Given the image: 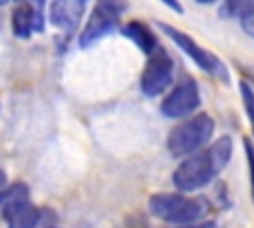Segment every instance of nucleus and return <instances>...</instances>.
Segmentation results:
<instances>
[{
    "instance_id": "1",
    "label": "nucleus",
    "mask_w": 254,
    "mask_h": 228,
    "mask_svg": "<svg viewBox=\"0 0 254 228\" xmlns=\"http://www.w3.org/2000/svg\"><path fill=\"white\" fill-rule=\"evenodd\" d=\"M234 151V143L230 135H220L202 151L183 159L175 172L173 184L183 194H194L196 190L210 184L230 163Z\"/></svg>"
},
{
    "instance_id": "2",
    "label": "nucleus",
    "mask_w": 254,
    "mask_h": 228,
    "mask_svg": "<svg viewBox=\"0 0 254 228\" xmlns=\"http://www.w3.org/2000/svg\"><path fill=\"white\" fill-rule=\"evenodd\" d=\"M149 212L169 224L185 226L206 220L210 202L204 196L183 194V192H157L149 198Z\"/></svg>"
},
{
    "instance_id": "3",
    "label": "nucleus",
    "mask_w": 254,
    "mask_h": 228,
    "mask_svg": "<svg viewBox=\"0 0 254 228\" xmlns=\"http://www.w3.org/2000/svg\"><path fill=\"white\" fill-rule=\"evenodd\" d=\"M214 135V119L200 111L187 119H183L179 125H175L167 135V151L175 159H187L198 151H202Z\"/></svg>"
},
{
    "instance_id": "4",
    "label": "nucleus",
    "mask_w": 254,
    "mask_h": 228,
    "mask_svg": "<svg viewBox=\"0 0 254 228\" xmlns=\"http://www.w3.org/2000/svg\"><path fill=\"white\" fill-rule=\"evenodd\" d=\"M0 208L8 228H36L42 220V212L30 200L28 184L24 182L8 184Z\"/></svg>"
},
{
    "instance_id": "5",
    "label": "nucleus",
    "mask_w": 254,
    "mask_h": 228,
    "mask_svg": "<svg viewBox=\"0 0 254 228\" xmlns=\"http://www.w3.org/2000/svg\"><path fill=\"white\" fill-rule=\"evenodd\" d=\"M127 8V4L121 2H97L93 4L83 30L79 32L77 44L79 48L87 50L93 44H97L99 40H103L105 36L113 34L115 30L121 28V12Z\"/></svg>"
},
{
    "instance_id": "6",
    "label": "nucleus",
    "mask_w": 254,
    "mask_h": 228,
    "mask_svg": "<svg viewBox=\"0 0 254 228\" xmlns=\"http://www.w3.org/2000/svg\"><path fill=\"white\" fill-rule=\"evenodd\" d=\"M157 26H159V28L165 32V36H167L175 46H179V50H183L202 71H206V73H210V75H214V77H218V79H222V81H228V69H226L224 61H222L218 56H214L212 52H208L206 48H202V46H200L198 42H194L187 32L175 28L173 24L157 22Z\"/></svg>"
},
{
    "instance_id": "7",
    "label": "nucleus",
    "mask_w": 254,
    "mask_h": 228,
    "mask_svg": "<svg viewBox=\"0 0 254 228\" xmlns=\"http://www.w3.org/2000/svg\"><path fill=\"white\" fill-rule=\"evenodd\" d=\"M173 71H175V61L171 54L163 46H159L151 56H147L145 67L141 71L139 87L143 95L147 97L161 95L173 83Z\"/></svg>"
},
{
    "instance_id": "8",
    "label": "nucleus",
    "mask_w": 254,
    "mask_h": 228,
    "mask_svg": "<svg viewBox=\"0 0 254 228\" xmlns=\"http://www.w3.org/2000/svg\"><path fill=\"white\" fill-rule=\"evenodd\" d=\"M200 107V89L192 77L181 79L161 101V113L169 119H187Z\"/></svg>"
},
{
    "instance_id": "9",
    "label": "nucleus",
    "mask_w": 254,
    "mask_h": 228,
    "mask_svg": "<svg viewBox=\"0 0 254 228\" xmlns=\"http://www.w3.org/2000/svg\"><path fill=\"white\" fill-rule=\"evenodd\" d=\"M12 34L20 40H28L32 34H42L46 26L42 2H18L12 6L10 16Z\"/></svg>"
},
{
    "instance_id": "10",
    "label": "nucleus",
    "mask_w": 254,
    "mask_h": 228,
    "mask_svg": "<svg viewBox=\"0 0 254 228\" xmlns=\"http://www.w3.org/2000/svg\"><path fill=\"white\" fill-rule=\"evenodd\" d=\"M85 10L87 4L81 0H56L48 4V20L54 28L62 30L64 34H71L81 24Z\"/></svg>"
},
{
    "instance_id": "11",
    "label": "nucleus",
    "mask_w": 254,
    "mask_h": 228,
    "mask_svg": "<svg viewBox=\"0 0 254 228\" xmlns=\"http://www.w3.org/2000/svg\"><path fill=\"white\" fill-rule=\"evenodd\" d=\"M121 34H123L127 40H131L145 56H151V54L161 46V44L157 42V36L153 34V30H151L147 24L139 22V20H131V22L123 24V26H121Z\"/></svg>"
},
{
    "instance_id": "12",
    "label": "nucleus",
    "mask_w": 254,
    "mask_h": 228,
    "mask_svg": "<svg viewBox=\"0 0 254 228\" xmlns=\"http://www.w3.org/2000/svg\"><path fill=\"white\" fill-rule=\"evenodd\" d=\"M238 89H240V97H242V105H244V113H246V117H248V121H250L252 133H254V89H252V85H250L246 79H240Z\"/></svg>"
},
{
    "instance_id": "13",
    "label": "nucleus",
    "mask_w": 254,
    "mask_h": 228,
    "mask_svg": "<svg viewBox=\"0 0 254 228\" xmlns=\"http://www.w3.org/2000/svg\"><path fill=\"white\" fill-rule=\"evenodd\" d=\"M238 20L242 30L254 38V0H246L240 4V12H238Z\"/></svg>"
},
{
    "instance_id": "14",
    "label": "nucleus",
    "mask_w": 254,
    "mask_h": 228,
    "mask_svg": "<svg viewBox=\"0 0 254 228\" xmlns=\"http://www.w3.org/2000/svg\"><path fill=\"white\" fill-rule=\"evenodd\" d=\"M242 147H244V157H246V167H248V176H250V194L254 202V141L250 137H244Z\"/></svg>"
},
{
    "instance_id": "15",
    "label": "nucleus",
    "mask_w": 254,
    "mask_h": 228,
    "mask_svg": "<svg viewBox=\"0 0 254 228\" xmlns=\"http://www.w3.org/2000/svg\"><path fill=\"white\" fill-rule=\"evenodd\" d=\"M177 228H216V222L200 220V222H192V224H185V226H177Z\"/></svg>"
},
{
    "instance_id": "16",
    "label": "nucleus",
    "mask_w": 254,
    "mask_h": 228,
    "mask_svg": "<svg viewBox=\"0 0 254 228\" xmlns=\"http://www.w3.org/2000/svg\"><path fill=\"white\" fill-rule=\"evenodd\" d=\"M6 188H8V176H6V172L0 169V202H2V198H4V194H6Z\"/></svg>"
},
{
    "instance_id": "17",
    "label": "nucleus",
    "mask_w": 254,
    "mask_h": 228,
    "mask_svg": "<svg viewBox=\"0 0 254 228\" xmlns=\"http://www.w3.org/2000/svg\"><path fill=\"white\" fill-rule=\"evenodd\" d=\"M165 6H169V8H173V10H177V12H183L185 8L183 6H179V4H175V2H171V0H167V2H163Z\"/></svg>"
},
{
    "instance_id": "18",
    "label": "nucleus",
    "mask_w": 254,
    "mask_h": 228,
    "mask_svg": "<svg viewBox=\"0 0 254 228\" xmlns=\"http://www.w3.org/2000/svg\"><path fill=\"white\" fill-rule=\"evenodd\" d=\"M48 228H56V226H48Z\"/></svg>"
}]
</instances>
